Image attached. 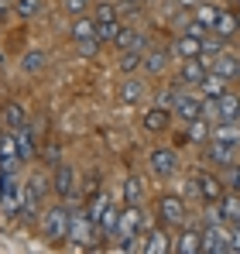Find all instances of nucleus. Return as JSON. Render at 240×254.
I'll use <instances>...</instances> for the list:
<instances>
[{"mask_svg": "<svg viewBox=\"0 0 240 254\" xmlns=\"http://www.w3.org/2000/svg\"><path fill=\"white\" fill-rule=\"evenodd\" d=\"M69 227H72V210L65 203L48 206V210L41 213V234H45V241H52V244L69 241Z\"/></svg>", "mask_w": 240, "mask_h": 254, "instance_id": "obj_1", "label": "nucleus"}, {"mask_svg": "<svg viewBox=\"0 0 240 254\" xmlns=\"http://www.w3.org/2000/svg\"><path fill=\"white\" fill-rule=\"evenodd\" d=\"M155 213H158V223L161 227H168V230H182L185 223H189V206H185V199L182 196H161L158 206H155Z\"/></svg>", "mask_w": 240, "mask_h": 254, "instance_id": "obj_2", "label": "nucleus"}, {"mask_svg": "<svg viewBox=\"0 0 240 254\" xmlns=\"http://www.w3.org/2000/svg\"><path fill=\"white\" fill-rule=\"evenodd\" d=\"M202 254H230V230L220 220L202 227Z\"/></svg>", "mask_w": 240, "mask_h": 254, "instance_id": "obj_3", "label": "nucleus"}, {"mask_svg": "<svg viewBox=\"0 0 240 254\" xmlns=\"http://www.w3.org/2000/svg\"><path fill=\"white\" fill-rule=\"evenodd\" d=\"M172 114H175L179 121H185V124H189V121H196V117L206 114V100L199 96V89H196V93H182V96H179V103L172 107Z\"/></svg>", "mask_w": 240, "mask_h": 254, "instance_id": "obj_4", "label": "nucleus"}, {"mask_svg": "<svg viewBox=\"0 0 240 254\" xmlns=\"http://www.w3.org/2000/svg\"><path fill=\"white\" fill-rule=\"evenodd\" d=\"M206 72H209V65H206L202 55H199V59H182V65H179V83L199 89V83L206 79Z\"/></svg>", "mask_w": 240, "mask_h": 254, "instance_id": "obj_5", "label": "nucleus"}, {"mask_svg": "<svg viewBox=\"0 0 240 254\" xmlns=\"http://www.w3.org/2000/svg\"><path fill=\"white\" fill-rule=\"evenodd\" d=\"M52 189H55V196H59V199H72V192H76V172H72V165H65V162H59V165H55Z\"/></svg>", "mask_w": 240, "mask_h": 254, "instance_id": "obj_6", "label": "nucleus"}, {"mask_svg": "<svg viewBox=\"0 0 240 254\" xmlns=\"http://www.w3.org/2000/svg\"><path fill=\"white\" fill-rule=\"evenodd\" d=\"M172 248H175V241H168V227L148 230L141 237V244H137V251H144V254H168Z\"/></svg>", "mask_w": 240, "mask_h": 254, "instance_id": "obj_7", "label": "nucleus"}, {"mask_svg": "<svg viewBox=\"0 0 240 254\" xmlns=\"http://www.w3.org/2000/svg\"><path fill=\"white\" fill-rule=\"evenodd\" d=\"M148 165H151V172L158 179H168V175H175V169H179V155L172 148H155L151 158H148Z\"/></svg>", "mask_w": 240, "mask_h": 254, "instance_id": "obj_8", "label": "nucleus"}, {"mask_svg": "<svg viewBox=\"0 0 240 254\" xmlns=\"http://www.w3.org/2000/svg\"><path fill=\"white\" fill-rule=\"evenodd\" d=\"M202 158L206 162H213V165H234V144H223V141H216V137H209L206 144H202Z\"/></svg>", "mask_w": 240, "mask_h": 254, "instance_id": "obj_9", "label": "nucleus"}, {"mask_svg": "<svg viewBox=\"0 0 240 254\" xmlns=\"http://www.w3.org/2000/svg\"><path fill=\"white\" fill-rule=\"evenodd\" d=\"M175 254H202V230H196V227H182V234L175 237V248H172Z\"/></svg>", "mask_w": 240, "mask_h": 254, "instance_id": "obj_10", "label": "nucleus"}, {"mask_svg": "<svg viewBox=\"0 0 240 254\" xmlns=\"http://www.w3.org/2000/svg\"><path fill=\"white\" fill-rule=\"evenodd\" d=\"M17 162H21L17 137H14V130H7V134L0 137V172H14V169H17Z\"/></svg>", "mask_w": 240, "mask_h": 254, "instance_id": "obj_11", "label": "nucleus"}, {"mask_svg": "<svg viewBox=\"0 0 240 254\" xmlns=\"http://www.w3.org/2000/svg\"><path fill=\"white\" fill-rule=\"evenodd\" d=\"M196 182H199V192L206 203H220L223 199V179H216L213 172H192Z\"/></svg>", "mask_w": 240, "mask_h": 254, "instance_id": "obj_12", "label": "nucleus"}, {"mask_svg": "<svg viewBox=\"0 0 240 254\" xmlns=\"http://www.w3.org/2000/svg\"><path fill=\"white\" fill-rule=\"evenodd\" d=\"M144 96H148V86H144V79H137V76H127V79L120 83V103H127V107H137Z\"/></svg>", "mask_w": 240, "mask_h": 254, "instance_id": "obj_13", "label": "nucleus"}, {"mask_svg": "<svg viewBox=\"0 0 240 254\" xmlns=\"http://www.w3.org/2000/svg\"><path fill=\"white\" fill-rule=\"evenodd\" d=\"M141 124H144L148 134H161V130H168V124H172V110H168V107H151V110L141 117Z\"/></svg>", "mask_w": 240, "mask_h": 254, "instance_id": "obj_14", "label": "nucleus"}, {"mask_svg": "<svg viewBox=\"0 0 240 254\" xmlns=\"http://www.w3.org/2000/svg\"><path fill=\"white\" fill-rule=\"evenodd\" d=\"M227 86H230V79H223L220 72H213V69H209V72H206V79L199 83V96H202V100H220V96L227 93Z\"/></svg>", "mask_w": 240, "mask_h": 254, "instance_id": "obj_15", "label": "nucleus"}, {"mask_svg": "<svg viewBox=\"0 0 240 254\" xmlns=\"http://www.w3.org/2000/svg\"><path fill=\"white\" fill-rule=\"evenodd\" d=\"M216 206H220L216 216H220L223 223H237L240 220V192L237 189H234V192H223V199H220Z\"/></svg>", "mask_w": 240, "mask_h": 254, "instance_id": "obj_16", "label": "nucleus"}, {"mask_svg": "<svg viewBox=\"0 0 240 254\" xmlns=\"http://www.w3.org/2000/svg\"><path fill=\"white\" fill-rule=\"evenodd\" d=\"M237 28H240L237 14H234V10H220V17H216V24H213L209 31H213V35H220V38L227 42V38H234V35H237Z\"/></svg>", "mask_w": 240, "mask_h": 254, "instance_id": "obj_17", "label": "nucleus"}, {"mask_svg": "<svg viewBox=\"0 0 240 254\" xmlns=\"http://www.w3.org/2000/svg\"><path fill=\"white\" fill-rule=\"evenodd\" d=\"M237 69H240V59H234L227 48L213 59V72H220V76H223V79H230V83L237 79Z\"/></svg>", "mask_w": 240, "mask_h": 254, "instance_id": "obj_18", "label": "nucleus"}, {"mask_svg": "<svg viewBox=\"0 0 240 254\" xmlns=\"http://www.w3.org/2000/svg\"><path fill=\"white\" fill-rule=\"evenodd\" d=\"M179 59H199L202 55V38H192V35H179V42H175V48H172Z\"/></svg>", "mask_w": 240, "mask_h": 254, "instance_id": "obj_19", "label": "nucleus"}, {"mask_svg": "<svg viewBox=\"0 0 240 254\" xmlns=\"http://www.w3.org/2000/svg\"><path fill=\"white\" fill-rule=\"evenodd\" d=\"M209 137H216V141H223V144H234L237 148L240 144V124L237 121H216V127H213V134Z\"/></svg>", "mask_w": 240, "mask_h": 254, "instance_id": "obj_20", "label": "nucleus"}, {"mask_svg": "<svg viewBox=\"0 0 240 254\" xmlns=\"http://www.w3.org/2000/svg\"><path fill=\"white\" fill-rule=\"evenodd\" d=\"M14 137H17V151H21V162L24 158H35L38 155V144H35V134H31V127H14Z\"/></svg>", "mask_w": 240, "mask_h": 254, "instance_id": "obj_21", "label": "nucleus"}, {"mask_svg": "<svg viewBox=\"0 0 240 254\" xmlns=\"http://www.w3.org/2000/svg\"><path fill=\"white\" fill-rule=\"evenodd\" d=\"M69 35H72V42H82V38H93V35H96V17H93V14H79V17L72 21Z\"/></svg>", "mask_w": 240, "mask_h": 254, "instance_id": "obj_22", "label": "nucleus"}, {"mask_svg": "<svg viewBox=\"0 0 240 254\" xmlns=\"http://www.w3.org/2000/svg\"><path fill=\"white\" fill-rule=\"evenodd\" d=\"M120 213H123V206H117V203H110V206L103 210L100 230H103L107 237H117V234H120Z\"/></svg>", "mask_w": 240, "mask_h": 254, "instance_id": "obj_23", "label": "nucleus"}, {"mask_svg": "<svg viewBox=\"0 0 240 254\" xmlns=\"http://www.w3.org/2000/svg\"><path fill=\"white\" fill-rule=\"evenodd\" d=\"M165 69H168V48L144 52V72H148V76H161Z\"/></svg>", "mask_w": 240, "mask_h": 254, "instance_id": "obj_24", "label": "nucleus"}, {"mask_svg": "<svg viewBox=\"0 0 240 254\" xmlns=\"http://www.w3.org/2000/svg\"><path fill=\"white\" fill-rule=\"evenodd\" d=\"M3 124L10 127V130L28 124V114H24V107H21L17 100H7V103H3Z\"/></svg>", "mask_w": 240, "mask_h": 254, "instance_id": "obj_25", "label": "nucleus"}, {"mask_svg": "<svg viewBox=\"0 0 240 254\" xmlns=\"http://www.w3.org/2000/svg\"><path fill=\"white\" fill-rule=\"evenodd\" d=\"M141 69H144V52H141V48H130V52L120 55V72H123V76H134V72H141Z\"/></svg>", "mask_w": 240, "mask_h": 254, "instance_id": "obj_26", "label": "nucleus"}, {"mask_svg": "<svg viewBox=\"0 0 240 254\" xmlns=\"http://www.w3.org/2000/svg\"><path fill=\"white\" fill-rule=\"evenodd\" d=\"M114 48H120V52H130V48H141L144 52V38L134 31V28H120L117 42H114Z\"/></svg>", "mask_w": 240, "mask_h": 254, "instance_id": "obj_27", "label": "nucleus"}, {"mask_svg": "<svg viewBox=\"0 0 240 254\" xmlns=\"http://www.w3.org/2000/svg\"><path fill=\"white\" fill-rule=\"evenodd\" d=\"M141 199H144V186H141V179H127L123 182V203L127 206H141Z\"/></svg>", "mask_w": 240, "mask_h": 254, "instance_id": "obj_28", "label": "nucleus"}, {"mask_svg": "<svg viewBox=\"0 0 240 254\" xmlns=\"http://www.w3.org/2000/svg\"><path fill=\"white\" fill-rule=\"evenodd\" d=\"M189 141H196V144H206L209 141V134H213V127L206 124V114L202 117H196V121H189Z\"/></svg>", "mask_w": 240, "mask_h": 254, "instance_id": "obj_29", "label": "nucleus"}, {"mask_svg": "<svg viewBox=\"0 0 240 254\" xmlns=\"http://www.w3.org/2000/svg\"><path fill=\"white\" fill-rule=\"evenodd\" d=\"M89 14L96 17V24H103V21H120V10L114 7V3H110V0H96Z\"/></svg>", "mask_w": 240, "mask_h": 254, "instance_id": "obj_30", "label": "nucleus"}, {"mask_svg": "<svg viewBox=\"0 0 240 254\" xmlns=\"http://www.w3.org/2000/svg\"><path fill=\"white\" fill-rule=\"evenodd\" d=\"M192 17H196V21H202V24H206V28H213V24H216V17H220V7H216V3H196V10H192Z\"/></svg>", "mask_w": 240, "mask_h": 254, "instance_id": "obj_31", "label": "nucleus"}, {"mask_svg": "<svg viewBox=\"0 0 240 254\" xmlns=\"http://www.w3.org/2000/svg\"><path fill=\"white\" fill-rule=\"evenodd\" d=\"M110 203H114V199H110L107 192H96V196H93V199L86 203V213H89V216H93V220L100 223V220H103V210H107Z\"/></svg>", "mask_w": 240, "mask_h": 254, "instance_id": "obj_32", "label": "nucleus"}, {"mask_svg": "<svg viewBox=\"0 0 240 254\" xmlns=\"http://www.w3.org/2000/svg\"><path fill=\"white\" fill-rule=\"evenodd\" d=\"M21 69H24V72H31V76H35V72H41V69H45V52H38V48H35V52H24Z\"/></svg>", "mask_w": 240, "mask_h": 254, "instance_id": "obj_33", "label": "nucleus"}, {"mask_svg": "<svg viewBox=\"0 0 240 254\" xmlns=\"http://www.w3.org/2000/svg\"><path fill=\"white\" fill-rule=\"evenodd\" d=\"M120 21H103V24H96V35H100V42L103 45H110V42H117V35H120Z\"/></svg>", "mask_w": 240, "mask_h": 254, "instance_id": "obj_34", "label": "nucleus"}, {"mask_svg": "<svg viewBox=\"0 0 240 254\" xmlns=\"http://www.w3.org/2000/svg\"><path fill=\"white\" fill-rule=\"evenodd\" d=\"M14 14H17V17H38L41 0H14Z\"/></svg>", "mask_w": 240, "mask_h": 254, "instance_id": "obj_35", "label": "nucleus"}, {"mask_svg": "<svg viewBox=\"0 0 240 254\" xmlns=\"http://www.w3.org/2000/svg\"><path fill=\"white\" fill-rule=\"evenodd\" d=\"M100 35H93V38H82V42H76V48H79V55H86V59H93L96 52H100Z\"/></svg>", "mask_w": 240, "mask_h": 254, "instance_id": "obj_36", "label": "nucleus"}, {"mask_svg": "<svg viewBox=\"0 0 240 254\" xmlns=\"http://www.w3.org/2000/svg\"><path fill=\"white\" fill-rule=\"evenodd\" d=\"M65 10H69L72 17H79V14H89V10H93V0H65Z\"/></svg>", "mask_w": 240, "mask_h": 254, "instance_id": "obj_37", "label": "nucleus"}, {"mask_svg": "<svg viewBox=\"0 0 240 254\" xmlns=\"http://www.w3.org/2000/svg\"><path fill=\"white\" fill-rule=\"evenodd\" d=\"M185 35H192V38H206V35H209V28H206L202 21L192 17V21H185Z\"/></svg>", "mask_w": 240, "mask_h": 254, "instance_id": "obj_38", "label": "nucleus"}, {"mask_svg": "<svg viewBox=\"0 0 240 254\" xmlns=\"http://www.w3.org/2000/svg\"><path fill=\"white\" fill-rule=\"evenodd\" d=\"M230 254H240V227H230Z\"/></svg>", "mask_w": 240, "mask_h": 254, "instance_id": "obj_39", "label": "nucleus"}, {"mask_svg": "<svg viewBox=\"0 0 240 254\" xmlns=\"http://www.w3.org/2000/svg\"><path fill=\"white\" fill-rule=\"evenodd\" d=\"M227 182H230V189H237V192H240V165H234V169H230Z\"/></svg>", "mask_w": 240, "mask_h": 254, "instance_id": "obj_40", "label": "nucleus"}, {"mask_svg": "<svg viewBox=\"0 0 240 254\" xmlns=\"http://www.w3.org/2000/svg\"><path fill=\"white\" fill-rule=\"evenodd\" d=\"M10 7H14V0H0V24H3V17L10 14Z\"/></svg>", "mask_w": 240, "mask_h": 254, "instance_id": "obj_41", "label": "nucleus"}, {"mask_svg": "<svg viewBox=\"0 0 240 254\" xmlns=\"http://www.w3.org/2000/svg\"><path fill=\"white\" fill-rule=\"evenodd\" d=\"M175 3H179L182 10H196V3H199V0H175Z\"/></svg>", "mask_w": 240, "mask_h": 254, "instance_id": "obj_42", "label": "nucleus"}, {"mask_svg": "<svg viewBox=\"0 0 240 254\" xmlns=\"http://www.w3.org/2000/svg\"><path fill=\"white\" fill-rule=\"evenodd\" d=\"M7 130H10V127L3 124V117H0V137H3V134H7Z\"/></svg>", "mask_w": 240, "mask_h": 254, "instance_id": "obj_43", "label": "nucleus"}, {"mask_svg": "<svg viewBox=\"0 0 240 254\" xmlns=\"http://www.w3.org/2000/svg\"><path fill=\"white\" fill-rule=\"evenodd\" d=\"M237 124H240V110H237Z\"/></svg>", "mask_w": 240, "mask_h": 254, "instance_id": "obj_44", "label": "nucleus"}, {"mask_svg": "<svg viewBox=\"0 0 240 254\" xmlns=\"http://www.w3.org/2000/svg\"><path fill=\"white\" fill-rule=\"evenodd\" d=\"M230 227H234V223H230ZM237 227H240V220H237Z\"/></svg>", "mask_w": 240, "mask_h": 254, "instance_id": "obj_45", "label": "nucleus"}, {"mask_svg": "<svg viewBox=\"0 0 240 254\" xmlns=\"http://www.w3.org/2000/svg\"><path fill=\"white\" fill-rule=\"evenodd\" d=\"M237 79H240V69H237Z\"/></svg>", "mask_w": 240, "mask_h": 254, "instance_id": "obj_46", "label": "nucleus"}]
</instances>
